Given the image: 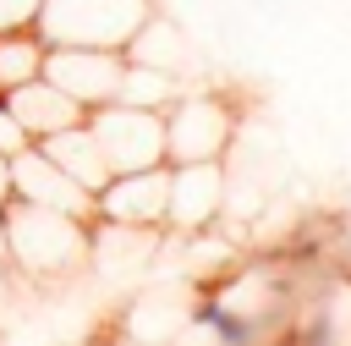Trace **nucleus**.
<instances>
[{
    "instance_id": "1",
    "label": "nucleus",
    "mask_w": 351,
    "mask_h": 346,
    "mask_svg": "<svg viewBox=\"0 0 351 346\" xmlns=\"http://www.w3.org/2000/svg\"><path fill=\"white\" fill-rule=\"evenodd\" d=\"M0 220H5V258L22 275L66 280L88 264V225L93 220L66 214V209H44V203H27V198H5Z\"/></svg>"
},
{
    "instance_id": "2",
    "label": "nucleus",
    "mask_w": 351,
    "mask_h": 346,
    "mask_svg": "<svg viewBox=\"0 0 351 346\" xmlns=\"http://www.w3.org/2000/svg\"><path fill=\"white\" fill-rule=\"evenodd\" d=\"M148 16H154V0H44L38 33H44V44L126 49Z\"/></svg>"
},
{
    "instance_id": "3",
    "label": "nucleus",
    "mask_w": 351,
    "mask_h": 346,
    "mask_svg": "<svg viewBox=\"0 0 351 346\" xmlns=\"http://www.w3.org/2000/svg\"><path fill=\"white\" fill-rule=\"evenodd\" d=\"M230 143H236V110L208 88H181L176 104L165 110V159L170 165L225 159Z\"/></svg>"
},
{
    "instance_id": "4",
    "label": "nucleus",
    "mask_w": 351,
    "mask_h": 346,
    "mask_svg": "<svg viewBox=\"0 0 351 346\" xmlns=\"http://www.w3.org/2000/svg\"><path fill=\"white\" fill-rule=\"evenodd\" d=\"M88 132L99 137L110 176L115 170L165 165V110H143V104L110 99V104H93L88 110Z\"/></svg>"
},
{
    "instance_id": "5",
    "label": "nucleus",
    "mask_w": 351,
    "mask_h": 346,
    "mask_svg": "<svg viewBox=\"0 0 351 346\" xmlns=\"http://www.w3.org/2000/svg\"><path fill=\"white\" fill-rule=\"evenodd\" d=\"M121 71H126V49H99V44H49L44 55V77L55 88H66L82 110L110 104L121 93Z\"/></svg>"
},
{
    "instance_id": "6",
    "label": "nucleus",
    "mask_w": 351,
    "mask_h": 346,
    "mask_svg": "<svg viewBox=\"0 0 351 346\" xmlns=\"http://www.w3.org/2000/svg\"><path fill=\"white\" fill-rule=\"evenodd\" d=\"M165 209H170V159L143 165V170H115L93 192V220H115V225H159L165 231Z\"/></svg>"
},
{
    "instance_id": "7",
    "label": "nucleus",
    "mask_w": 351,
    "mask_h": 346,
    "mask_svg": "<svg viewBox=\"0 0 351 346\" xmlns=\"http://www.w3.org/2000/svg\"><path fill=\"white\" fill-rule=\"evenodd\" d=\"M219 214H225V159H186V165H170L165 231L203 236Z\"/></svg>"
},
{
    "instance_id": "8",
    "label": "nucleus",
    "mask_w": 351,
    "mask_h": 346,
    "mask_svg": "<svg viewBox=\"0 0 351 346\" xmlns=\"http://www.w3.org/2000/svg\"><path fill=\"white\" fill-rule=\"evenodd\" d=\"M11 198H27V203H44V209H66V214L93 220V192L77 187L38 143H27L22 154H11Z\"/></svg>"
},
{
    "instance_id": "9",
    "label": "nucleus",
    "mask_w": 351,
    "mask_h": 346,
    "mask_svg": "<svg viewBox=\"0 0 351 346\" xmlns=\"http://www.w3.org/2000/svg\"><path fill=\"white\" fill-rule=\"evenodd\" d=\"M5 99H11V110H16V121L27 126L33 143L49 137V132H66V126H77V121H88V110H82L66 88H55L49 77H33V82L11 88Z\"/></svg>"
},
{
    "instance_id": "10",
    "label": "nucleus",
    "mask_w": 351,
    "mask_h": 346,
    "mask_svg": "<svg viewBox=\"0 0 351 346\" xmlns=\"http://www.w3.org/2000/svg\"><path fill=\"white\" fill-rule=\"evenodd\" d=\"M38 148L77 181V187H88V192H99L104 181H110V165H104V148H99V137L88 132V121H77V126H66V132H49V137H38Z\"/></svg>"
},
{
    "instance_id": "11",
    "label": "nucleus",
    "mask_w": 351,
    "mask_h": 346,
    "mask_svg": "<svg viewBox=\"0 0 351 346\" xmlns=\"http://www.w3.org/2000/svg\"><path fill=\"white\" fill-rule=\"evenodd\" d=\"M186 319H192V330H203V335H214V341H225V346H252V341H269V330H263L247 308H236L230 297H219V291L197 297Z\"/></svg>"
},
{
    "instance_id": "12",
    "label": "nucleus",
    "mask_w": 351,
    "mask_h": 346,
    "mask_svg": "<svg viewBox=\"0 0 351 346\" xmlns=\"http://www.w3.org/2000/svg\"><path fill=\"white\" fill-rule=\"evenodd\" d=\"M181 88H186L181 71H165V66H148V60H126V71H121V93H115V99L143 104V110H170Z\"/></svg>"
},
{
    "instance_id": "13",
    "label": "nucleus",
    "mask_w": 351,
    "mask_h": 346,
    "mask_svg": "<svg viewBox=\"0 0 351 346\" xmlns=\"http://www.w3.org/2000/svg\"><path fill=\"white\" fill-rule=\"evenodd\" d=\"M44 55H49V44H44L38 27L0 33V93H11V88H22V82L44 77Z\"/></svg>"
},
{
    "instance_id": "14",
    "label": "nucleus",
    "mask_w": 351,
    "mask_h": 346,
    "mask_svg": "<svg viewBox=\"0 0 351 346\" xmlns=\"http://www.w3.org/2000/svg\"><path fill=\"white\" fill-rule=\"evenodd\" d=\"M38 11H44V0H0V33L38 27Z\"/></svg>"
},
{
    "instance_id": "15",
    "label": "nucleus",
    "mask_w": 351,
    "mask_h": 346,
    "mask_svg": "<svg viewBox=\"0 0 351 346\" xmlns=\"http://www.w3.org/2000/svg\"><path fill=\"white\" fill-rule=\"evenodd\" d=\"M33 137H27V126L16 121V110H11V99L0 93V154H22Z\"/></svg>"
},
{
    "instance_id": "16",
    "label": "nucleus",
    "mask_w": 351,
    "mask_h": 346,
    "mask_svg": "<svg viewBox=\"0 0 351 346\" xmlns=\"http://www.w3.org/2000/svg\"><path fill=\"white\" fill-rule=\"evenodd\" d=\"M11 198V154H0V203Z\"/></svg>"
},
{
    "instance_id": "17",
    "label": "nucleus",
    "mask_w": 351,
    "mask_h": 346,
    "mask_svg": "<svg viewBox=\"0 0 351 346\" xmlns=\"http://www.w3.org/2000/svg\"><path fill=\"white\" fill-rule=\"evenodd\" d=\"M0 258H5V220H0Z\"/></svg>"
}]
</instances>
